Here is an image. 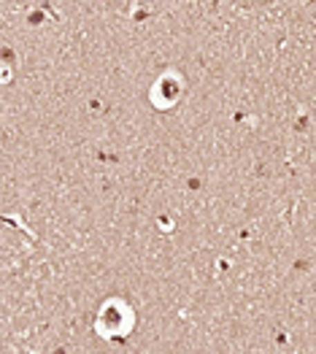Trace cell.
<instances>
[{
	"label": "cell",
	"mask_w": 316,
	"mask_h": 354,
	"mask_svg": "<svg viewBox=\"0 0 316 354\" xmlns=\"http://www.w3.org/2000/svg\"><path fill=\"white\" fill-rule=\"evenodd\" d=\"M308 3H314V0H308Z\"/></svg>",
	"instance_id": "cell-1"
}]
</instances>
